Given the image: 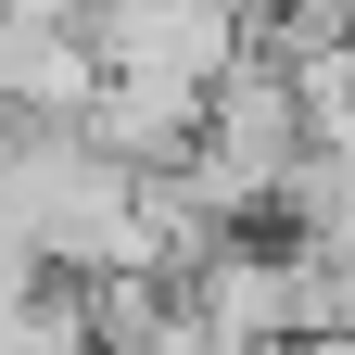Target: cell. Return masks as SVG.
<instances>
[{"label":"cell","mask_w":355,"mask_h":355,"mask_svg":"<svg viewBox=\"0 0 355 355\" xmlns=\"http://www.w3.org/2000/svg\"><path fill=\"white\" fill-rule=\"evenodd\" d=\"M266 355H343V330H304V343H266Z\"/></svg>","instance_id":"7a4b0ae2"},{"label":"cell","mask_w":355,"mask_h":355,"mask_svg":"<svg viewBox=\"0 0 355 355\" xmlns=\"http://www.w3.org/2000/svg\"><path fill=\"white\" fill-rule=\"evenodd\" d=\"M0 355H89V304H76V279H38V292L0 304Z\"/></svg>","instance_id":"6da1fadb"}]
</instances>
